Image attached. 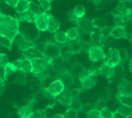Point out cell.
<instances>
[{
  "mask_svg": "<svg viewBox=\"0 0 132 118\" xmlns=\"http://www.w3.org/2000/svg\"><path fill=\"white\" fill-rule=\"evenodd\" d=\"M19 32V22L15 18L1 14L0 35L7 38L12 42L14 38Z\"/></svg>",
  "mask_w": 132,
  "mask_h": 118,
  "instance_id": "6da1fadb",
  "label": "cell"
},
{
  "mask_svg": "<svg viewBox=\"0 0 132 118\" xmlns=\"http://www.w3.org/2000/svg\"><path fill=\"white\" fill-rule=\"evenodd\" d=\"M45 57L50 60L55 61L61 56V48L59 45L54 42L46 43L42 50Z\"/></svg>",
  "mask_w": 132,
  "mask_h": 118,
  "instance_id": "7a4b0ae2",
  "label": "cell"
},
{
  "mask_svg": "<svg viewBox=\"0 0 132 118\" xmlns=\"http://www.w3.org/2000/svg\"><path fill=\"white\" fill-rule=\"evenodd\" d=\"M76 28H77L80 34H84L87 35H90L95 31V28L93 26L92 20L87 18H77L75 22H73Z\"/></svg>",
  "mask_w": 132,
  "mask_h": 118,
  "instance_id": "3957f363",
  "label": "cell"
},
{
  "mask_svg": "<svg viewBox=\"0 0 132 118\" xmlns=\"http://www.w3.org/2000/svg\"><path fill=\"white\" fill-rule=\"evenodd\" d=\"M32 64V73L37 74L43 70H45L47 67H53V61L50 59H46L43 58H34L31 60Z\"/></svg>",
  "mask_w": 132,
  "mask_h": 118,
  "instance_id": "277c9868",
  "label": "cell"
},
{
  "mask_svg": "<svg viewBox=\"0 0 132 118\" xmlns=\"http://www.w3.org/2000/svg\"><path fill=\"white\" fill-rule=\"evenodd\" d=\"M103 61L104 63L110 68L117 67L121 62L119 50L115 48H110L108 53L104 55Z\"/></svg>",
  "mask_w": 132,
  "mask_h": 118,
  "instance_id": "5b68a950",
  "label": "cell"
},
{
  "mask_svg": "<svg viewBox=\"0 0 132 118\" xmlns=\"http://www.w3.org/2000/svg\"><path fill=\"white\" fill-rule=\"evenodd\" d=\"M12 43L14 44L19 50H21L22 51H24L27 50L28 48H32L34 45H36L34 41H32L29 38L22 35L20 32H19L15 35V37L14 38Z\"/></svg>",
  "mask_w": 132,
  "mask_h": 118,
  "instance_id": "8992f818",
  "label": "cell"
},
{
  "mask_svg": "<svg viewBox=\"0 0 132 118\" xmlns=\"http://www.w3.org/2000/svg\"><path fill=\"white\" fill-rule=\"evenodd\" d=\"M87 53L90 60L93 62H98L102 61L105 55L103 48L100 45H92L89 48Z\"/></svg>",
  "mask_w": 132,
  "mask_h": 118,
  "instance_id": "52a82bcc",
  "label": "cell"
},
{
  "mask_svg": "<svg viewBox=\"0 0 132 118\" xmlns=\"http://www.w3.org/2000/svg\"><path fill=\"white\" fill-rule=\"evenodd\" d=\"M117 95L121 97L132 96L131 82L128 80H122L118 85V93Z\"/></svg>",
  "mask_w": 132,
  "mask_h": 118,
  "instance_id": "ba28073f",
  "label": "cell"
},
{
  "mask_svg": "<svg viewBox=\"0 0 132 118\" xmlns=\"http://www.w3.org/2000/svg\"><path fill=\"white\" fill-rule=\"evenodd\" d=\"M34 23L39 31H46L47 30V14L46 12H42L41 14L36 15Z\"/></svg>",
  "mask_w": 132,
  "mask_h": 118,
  "instance_id": "9c48e42d",
  "label": "cell"
},
{
  "mask_svg": "<svg viewBox=\"0 0 132 118\" xmlns=\"http://www.w3.org/2000/svg\"><path fill=\"white\" fill-rule=\"evenodd\" d=\"M65 87L64 85L62 84V82L57 79V80H55L54 81H53L46 89L47 92L53 97H56L59 94H60L63 90H64Z\"/></svg>",
  "mask_w": 132,
  "mask_h": 118,
  "instance_id": "30bf717a",
  "label": "cell"
},
{
  "mask_svg": "<svg viewBox=\"0 0 132 118\" xmlns=\"http://www.w3.org/2000/svg\"><path fill=\"white\" fill-rule=\"evenodd\" d=\"M20 71V60L15 61L12 63H9L4 68V79H7L9 76L14 73Z\"/></svg>",
  "mask_w": 132,
  "mask_h": 118,
  "instance_id": "8fae6325",
  "label": "cell"
},
{
  "mask_svg": "<svg viewBox=\"0 0 132 118\" xmlns=\"http://www.w3.org/2000/svg\"><path fill=\"white\" fill-rule=\"evenodd\" d=\"M23 55L25 56L26 58H29V59H32V58H46L47 59L45 55H43V51H40L36 45H34L33 47L32 48H28L27 50L24 51H23Z\"/></svg>",
  "mask_w": 132,
  "mask_h": 118,
  "instance_id": "7c38bea8",
  "label": "cell"
},
{
  "mask_svg": "<svg viewBox=\"0 0 132 118\" xmlns=\"http://www.w3.org/2000/svg\"><path fill=\"white\" fill-rule=\"evenodd\" d=\"M72 94H71V90L69 88H64V90L59 94L57 96H56V98L57 101L61 104L62 105H64L66 107L68 106L70 99L72 98Z\"/></svg>",
  "mask_w": 132,
  "mask_h": 118,
  "instance_id": "4fadbf2b",
  "label": "cell"
},
{
  "mask_svg": "<svg viewBox=\"0 0 132 118\" xmlns=\"http://www.w3.org/2000/svg\"><path fill=\"white\" fill-rule=\"evenodd\" d=\"M34 107H35V102L33 101H30L28 104L22 107L18 111V115L20 118H29L30 114L34 111H33Z\"/></svg>",
  "mask_w": 132,
  "mask_h": 118,
  "instance_id": "5bb4252c",
  "label": "cell"
},
{
  "mask_svg": "<svg viewBox=\"0 0 132 118\" xmlns=\"http://www.w3.org/2000/svg\"><path fill=\"white\" fill-rule=\"evenodd\" d=\"M60 26V22L50 14H47V30L50 32L55 33Z\"/></svg>",
  "mask_w": 132,
  "mask_h": 118,
  "instance_id": "9a60e30c",
  "label": "cell"
},
{
  "mask_svg": "<svg viewBox=\"0 0 132 118\" xmlns=\"http://www.w3.org/2000/svg\"><path fill=\"white\" fill-rule=\"evenodd\" d=\"M116 72V67L115 68H110L106 65L104 63H102L99 68V74L102 75L107 79H111L114 77Z\"/></svg>",
  "mask_w": 132,
  "mask_h": 118,
  "instance_id": "2e32d148",
  "label": "cell"
},
{
  "mask_svg": "<svg viewBox=\"0 0 132 118\" xmlns=\"http://www.w3.org/2000/svg\"><path fill=\"white\" fill-rule=\"evenodd\" d=\"M35 17H36V15L32 13L29 9H28L23 13L18 14L15 16V19L18 22H27L29 23H34Z\"/></svg>",
  "mask_w": 132,
  "mask_h": 118,
  "instance_id": "e0dca14e",
  "label": "cell"
},
{
  "mask_svg": "<svg viewBox=\"0 0 132 118\" xmlns=\"http://www.w3.org/2000/svg\"><path fill=\"white\" fill-rule=\"evenodd\" d=\"M128 32L125 29V27H121V26H112L110 32V35L114 39L125 38Z\"/></svg>",
  "mask_w": 132,
  "mask_h": 118,
  "instance_id": "ac0fdd59",
  "label": "cell"
},
{
  "mask_svg": "<svg viewBox=\"0 0 132 118\" xmlns=\"http://www.w3.org/2000/svg\"><path fill=\"white\" fill-rule=\"evenodd\" d=\"M68 43V47H69V51L71 55H76L79 54L80 52L82 51V48H81V41L74 39L67 41Z\"/></svg>",
  "mask_w": 132,
  "mask_h": 118,
  "instance_id": "d6986e66",
  "label": "cell"
},
{
  "mask_svg": "<svg viewBox=\"0 0 132 118\" xmlns=\"http://www.w3.org/2000/svg\"><path fill=\"white\" fill-rule=\"evenodd\" d=\"M58 79L62 82V84L64 85L65 88L70 87L73 83V74L70 71H68L62 73L60 75V77H59Z\"/></svg>",
  "mask_w": 132,
  "mask_h": 118,
  "instance_id": "ffe728a7",
  "label": "cell"
},
{
  "mask_svg": "<svg viewBox=\"0 0 132 118\" xmlns=\"http://www.w3.org/2000/svg\"><path fill=\"white\" fill-rule=\"evenodd\" d=\"M96 83H97L96 77L90 74L88 77H87L80 82V84L83 89H90L95 86Z\"/></svg>",
  "mask_w": 132,
  "mask_h": 118,
  "instance_id": "44dd1931",
  "label": "cell"
},
{
  "mask_svg": "<svg viewBox=\"0 0 132 118\" xmlns=\"http://www.w3.org/2000/svg\"><path fill=\"white\" fill-rule=\"evenodd\" d=\"M128 8L125 2H120L111 12V14L113 15V17L120 16V15H126V12L128 10Z\"/></svg>",
  "mask_w": 132,
  "mask_h": 118,
  "instance_id": "7402d4cb",
  "label": "cell"
},
{
  "mask_svg": "<svg viewBox=\"0 0 132 118\" xmlns=\"http://www.w3.org/2000/svg\"><path fill=\"white\" fill-rule=\"evenodd\" d=\"M30 2H31L30 0H19L18 3L13 8L18 14L23 13L24 12L29 9V5Z\"/></svg>",
  "mask_w": 132,
  "mask_h": 118,
  "instance_id": "603a6c76",
  "label": "cell"
},
{
  "mask_svg": "<svg viewBox=\"0 0 132 118\" xmlns=\"http://www.w3.org/2000/svg\"><path fill=\"white\" fill-rule=\"evenodd\" d=\"M20 71L22 73L32 72V64L29 58H23L20 60Z\"/></svg>",
  "mask_w": 132,
  "mask_h": 118,
  "instance_id": "cb8c5ba5",
  "label": "cell"
},
{
  "mask_svg": "<svg viewBox=\"0 0 132 118\" xmlns=\"http://www.w3.org/2000/svg\"><path fill=\"white\" fill-rule=\"evenodd\" d=\"M81 106H82V104H81L80 101L77 98V97H73L70 99V101L67 108V109H70V110L78 112V111H80Z\"/></svg>",
  "mask_w": 132,
  "mask_h": 118,
  "instance_id": "d4e9b609",
  "label": "cell"
},
{
  "mask_svg": "<svg viewBox=\"0 0 132 118\" xmlns=\"http://www.w3.org/2000/svg\"><path fill=\"white\" fill-rule=\"evenodd\" d=\"M54 40L57 45H63L67 41L66 32L63 31H57L54 34Z\"/></svg>",
  "mask_w": 132,
  "mask_h": 118,
  "instance_id": "484cf974",
  "label": "cell"
},
{
  "mask_svg": "<svg viewBox=\"0 0 132 118\" xmlns=\"http://www.w3.org/2000/svg\"><path fill=\"white\" fill-rule=\"evenodd\" d=\"M114 26H121V27H126L131 21H129L126 15H120L114 17Z\"/></svg>",
  "mask_w": 132,
  "mask_h": 118,
  "instance_id": "4316f807",
  "label": "cell"
},
{
  "mask_svg": "<svg viewBox=\"0 0 132 118\" xmlns=\"http://www.w3.org/2000/svg\"><path fill=\"white\" fill-rule=\"evenodd\" d=\"M120 114L125 116V117H131L132 114V108L131 106L125 105V104H121L120 107L118 108L117 111Z\"/></svg>",
  "mask_w": 132,
  "mask_h": 118,
  "instance_id": "83f0119b",
  "label": "cell"
},
{
  "mask_svg": "<svg viewBox=\"0 0 132 118\" xmlns=\"http://www.w3.org/2000/svg\"><path fill=\"white\" fill-rule=\"evenodd\" d=\"M73 12L77 18H81L84 16V15L86 13V9L84 5H78L75 6V8L73 9Z\"/></svg>",
  "mask_w": 132,
  "mask_h": 118,
  "instance_id": "f1b7e54d",
  "label": "cell"
},
{
  "mask_svg": "<svg viewBox=\"0 0 132 118\" xmlns=\"http://www.w3.org/2000/svg\"><path fill=\"white\" fill-rule=\"evenodd\" d=\"M79 34H80V32L78 31V30L76 27H73V28H69L66 32L67 39H69V41L76 39L77 37L79 35Z\"/></svg>",
  "mask_w": 132,
  "mask_h": 118,
  "instance_id": "f546056e",
  "label": "cell"
},
{
  "mask_svg": "<svg viewBox=\"0 0 132 118\" xmlns=\"http://www.w3.org/2000/svg\"><path fill=\"white\" fill-rule=\"evenodd\" d=\"M90 44L92 45H100L101 46V36L99 32L94 31L93 34L90 35Z\"/></svg>",
  "mask_w": 132,
  "mask_h": 118,
  "instance_id": "4dcf8cb0",
  "label": "cell"
},
{
  "mask_svg": "<svg viewBox=\"0 0 132 118\" xmlns=\"http://www.w3.org/2000/svg\"><path fill=\"white\" fill-rule=\"evenodd\" d=\"M114 113L108 108H104L100 111V117L99 118H113Z\"/></svg>",
  "mask_w": 132,
  "mask_h": 118,
  "instance_id": "1f68e13d",
  "label": "cell"
},
{
  "mask_svg": "<svg viewBox=\"0 0 132 118\" xmlns=\"http://www.w3.org/2000/svg\"><path fill=\"white\" fill-rule=\"evenodd\" d=\"M106 21L104 19H102V18H94V19H92V24H93V26L94 28H103L104 26H105L106 25Z\"/></svg>",
  "mask_w": 132,
  "mask_h": 118,
  "instance_id": "d6a6232c",
  "label": "cell"
},
{
  "mask_svg": "<svg viewBox=\"0 0 132 118\" xmlns=\"http://www.w3.org/2000/svg\"><path fill=\"white\" fill-rule=\"evenodd\" d=\"M29 118H46V112L43 110H36L30 114Z\"/></svg>",
  "mask_w": 132,
  "mask_h": 118,
  "instance_id": "836d02e7",
  "label": "cell"
},
{
  "mask_svg": "<svg viewBox=\"0 0 132 118\" xmlns=\"http://www.w3.org/2000/svg\"><path fill=\"white\" fill-rule=\"evenodd\" d=\"M29 9L32 13H34L36 15H39V14H41L42 12H43L41 10L40 7H39L38 5H36V3H34L33 2H29Z\"/></svg>",
  "mask_w": 132,
  "mask_h": 118,
  "instance_id": "e575fe53",
  "label": "cell"
},
{
  "mask_svg": "<svg viewBox=\"0 0 132 118\" xmlns=\"http://www.w3.org/2000/svg\"><path fill=\"white\" fill-rule=\"evenodd\" d=\"M38 2L44 12H47L51 9L52 6H51V2L50 0H38Z\"/></svg>",
  "mask_w": 132,
  "mask_h": 118,
  "instance_id": "d590c367",
  "label": "cell"
},
{
  "mask_svg": "<svg viewBox=\"0 0 132 118\" xmlns=\"http://www.w3.org/2000/svg\"><path fill=\"white\" fill-rule=\"evenodd\" d=\"M49 68L50 67H47L43 71H41L39 73H37V74H35V75H36V77L37 78L38 80H39L40 81H45L46 79L48 78V70H49Z\"/></svg>",
  "mask_w": 132,
  "mask_h": 118,
  "instance_id": "8d00e7d4",
  "label": "cell"
},
{
  "mask_svg": "<svg viewBox=\"0 0 132 118\" xmlns=\"http://www.w3.org/2000/svg\"><path fill=\"white\" fill-rule=\"evenodd\" d=\"M12 45V41L9 39H8L5 37H3V36H1L0 35V45L7 48L9 50H11Z\"/></svg>",
  "mask_w": 132,
  "mask_h": 118,
  "instance_id": "74e56055",
  "label": "cell"
},
{
  "mask_svg": "<svg viewBox=\"0 0 132 118\" xmlns=\"http://www.w3.org/2000/svg\"><path fill=\"white\" fill-rule=\"evenodd\" d=\"M90 75V72L88 71V69L83 68L78 73L77 76H78V79L80 81V82H81L84 79H85L87 77H88Z\"/></svg>",
  "mask_w": 132,
  "mask_h": 118,
  "instance_id": "f35d334b",
  "label": "cell"
},
{
  "mask_svg": "<svg viewBox=\"0 0 132 118\" xmlns=\"http://www.w3.org/2000/svg\"><path fill=\"white\" fill-rule=\"evenodd\" d=\"M131 97H121V96H118L117 95V98L119 100V101L121 103V104H125V105H128V106H131Z\"/></svg>",
  "mask_w": 132,
  "mask_h": 118,
  "instance_id": "ab89813d",
  "label": "cell"
},
{
  "mask_svg": "<svg viewBox=\"0 0 132 118\" xmlns=\"http://www.w3.org/2000/svg\"><path fill=\"white\" fill-rule=\"evenodd\" d=\"M9 63L8 56L5 54H0V68L4 69L5 67Z\"/></svg>",
  "mask_w": 132,
  "mask_h": 118,
  "instance_id": "60d3db41",
  "label": "cell"
},
{
  "mask_svg": "<svg viewBox=\"0 0 132 118\" xmlns=\"http://www.w3.org/2000/svg\"><path fill=\"white\" fill-rule=\"evenodd\" d=\"M87 118H99L100 117V111L94 108L90 111H89L86 114Z\"/></svg>",
  "mask_w": 132,
  "mask_h": 118,
  "instance_id": "b9f144b4",
  "label": "cell"
},
{
  "mask_svg": "<svg viewBox=\"0 0 132 118\" xmlns=\"http://www.w3.org/2000/svg\"><path fill=\"white\" fill-rule=\"evenodd\" d=\"M100 65H92L90 68L88 69L89 72H90V74L91 75H94L95 77L100 75L99 74V68H100Z\"/></svg>",
  "mask_w": 132,
  "mask_h": 118,
  "instance_id": "7bdbcfd3",
  "label": "cell"
},
{
  "mask_svg": "<svg viewBox=\"0 0 132 118\" xmlns=\"http://www.w3.org/2000/svg\"><path fill=\"white\" fill-rule=\"evenodd\" d=\"M106 103H107V101H106L105 100H104V99H100V100H98V101L95 103V104L94 105V108L95 109L98 110V111H101V109L106 108V104H107Z\"/></svg>",
  "mask_w": 132,
  "mask_h": 118,
  "instance_id": "ee69618b",
  "label": "cell"
},
{
  "mask_svg": "<svg viewBox=\"0 0 132 118\" xmlns=\"http://www.w3.org/2000/svg\"><path fill=\"white\" fill-rule=\"evenodd\" d=\"M63 115L64 118H77V112L73 110L68 109Z\"/></svg>",
  "mask_w": 132,
  "mask_h": 118,
  "instance_id": "f6af8a7d",
  "label": "cell"
},
{
  "mask_svg": "<svg viewBox=\"0 0 132 118\" xmlns=\"http://www.w3.org/2000/svg\"><path fill=\"white\" fill-rule=\"evenodd\" d=\"M94 105H92V104H82L80 111L82 112L83 114H86L89 111H90V110H92V109H94Z\"/></svg>",
  "mask_w": 132,
  "mask_h": 118,
  "instance_id": "bcb514c9",
  "label": "cell"
},
{
  "mask_svg": "<svg viewBox=\"0 0 132 118\" xmlns=\"http://www.w3.org/2000/svg\"><path fill=\"white\" fill-rule=\"evenodd\" d=\"M92 46L90 41H81V48H82V51H86L87 52L89 48Z\"/></svg>",
  "mask_w": 132,
  "mask_h": 118,
  "instance_id": "7dc6e473",
  "label": "cell"
},
{
  "mask_svg": "<svg viewBox=\"0 0 132 118\" xmlns=\"http://www.w3.org/2000/svg\"><path fill=\"white\" fill-rule=\"evenodd\" d=\"M67 17L68 21L72 22H75V21L77 19V18L76 17V15H75V14L73 13V10H70V11H69V12H67Z\"/></svg>",
  "mask_w": 132,
  "mask_h": 118,
  "instance_id": "c3c4849f",
  "label": "cell"
},
{
  "mask_svg": "<svg viewBox=\"0 0 132 118\" xmlns=\"http://www.w3.org/2000/svg\"><path fill=\"white\" fill-rule=\"evenodd\" d=\"M4 1L7 5H9L12 8H14L19 2V0H4Z\"/></svg>",
  "mask_w": 132,
  "mask_h": 118,
  "instance_id": "681fc988",
  "label": "cell"
},
{
  "mask_svg": "<svg viewBox=\"0 0 132 118\" xmlns=\"http://www.w3.org/2000/svg\"><path fill=\"white\" fill-rule=\"evenodd\" d=\"M5 88V83H4V78L0 77V96L3 94Z\"/></svg>",
  "mask_w": 132,
  "mask_h": 118,
  "instance_id": "f907efd6",
  "label": "cell"
},
{
  "mask_svg": "<svg viewBox=\"0 0 132 118\" xmlns=\"http://www.w3.org/2000/svg\"><path fill=\"white\" fill-rule=\"evenodd\" d=\"M126 16L128 18V19L129 21L131 22L132 18V10L131 8H128V10H127V12H126Z\"/></svg>",
  "mask_w": 132,
  "mask_h": 118,
  "instance_id": "816d5d0a",
  "label": "cell"
},
{
  "mask_svg": "<svg viewBox=\"0 0 132 118\" xmlns=\"http://www.w3.org/2000/svg\"><path fill=\"white\" fill-rule=\"evenodd\" d=\"M80 93V90H77V89H73L71 90V94H72V97H77L78 94Z\"/></svg>",
  "mask_w": 132,
  "mask_h": 118,
  "instance_id": "f5cc1de1",
  "label": "cell"
},
{
  "mask_svg": "<svg viewBox=\"0 0 132 118\" xmlns=\"http://www.w3.org/2000/svg\"><path fill=\"white\" fill-rule=\"evenodd\" d=\"M89 2H91V3H92L93 5H98L101 4V0H89Z\"/></svg>",
  "mask_w": 132,
  "mask_h": 118,
  "instance_id": "db71d44e",
  "label": "cell"
},
{
  "mask_svg": "<svg viewBox=\"0 0 132 118\" xmlns=\"http://www.w3.org/2000/svg\"><path fill=\"white\" fill-rule=\"evenodd\" d=\"M114 118H125L126 117H125V116H123V115H121V114H120L119 113H118V112H115V113H114Z\"/></svg>",
  "mask_w": 132,
  "mask_h": 118,
  "instance_id": "11a10c76",
  "label": "cell"
},
{
  "mask_svg": "<svg viewBox=\"0 0 132 118\" xmlns=\"http://www.w3.org/2000/svg\"><path fill=\"white\" fill-rule=\"evenodd\" d=\"M52 118H64L63 117V114H55Z\"/></svg>",
  "mask_w": 132,
  "mask_h": 118,
  "instance_id": "9f6ffc18",
  "label": "cell"
},
{
  "mask_svg": "<svg viewBox=\"0 0 132 118\" xmlns=\"http://www.w3.org/2000/svg\"><path fill=\"white\" fill-rule=\"evenodd\" d=\"M120 2H131L132 0H118Z\"/></svg>",
  "mask_w": 132,
  "mask_h": 118,
  "instance_id": "6f0895ef",
  "label": "cell"
},
{
  "mask_svg": "<svg viewBox=\"0 0 132 118\" xmlns=\"http://www.w3.org/2000/svg\"><path fill=\"white\" fill-rule=\"evenodd\" d=\"M129 68H130V71H132L131 69V60H130V62H129Z\"/></svg>",
  "mask_w": 132,
  "mask_h": 118,
  "instance_id": "680465c9",
  "label": "cell"
},
{
  "mask_svg": "<svg viewBox=\"0 0 132 118\" xmlns=\"http://www.w3.org/2000/svg\"><path fill=\"white\" fill-rule=\"evenodd\" d=\"M125 118H131V117H127Z\"/></svg>",
  "mask_w": 132,
  "mask_h": 118,
  "instance_id": "91938a15",
  "label": "cell"
},
{
  "mask_svg": "<svg viewBox=\"0 0 132 118\" xmlns=\"http://www.w3.org/2000/svg\"><path fill=\"white\" fill-rule=\"evenodd\" d=\"M50 2H52V1H53V0H50Z\"/></svg>",
  "mask_w": 132,
  "mask_h": 118,
  "instance_id": "94428289",
  "label": "cell"
},
{
  "mask_svg": "<svg viewBox=\"0 0 132 118\" xmlns=\"http://www.w3.org/2000/svg\"><path fill=\"white\" fill-rule=\"evenodd\" d=\"M1 14H2V13H1V12H0V15H1Z\"/></svg>",
  "mask_w": 132,
  "mask_h": 118,
  "instance_id": "6125c7cd",
  "label": "cell"
},
{
  "mask_svg": "<svg viewBox=\"0 0 132 118\" xmlns=\"http://www.w3.org/2000/svg\"><path fill=\"white\" fill-rule=\"evenodd\" d=\"M113 118H114V117H113Z\"/></svg>",
  "mask_w": 132,
  "mask_h": 118,
  "instance_id": "be15d7a7",
  "label": "cell"
}]
</instances>
